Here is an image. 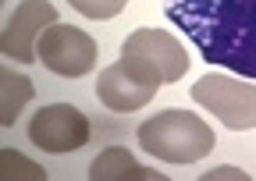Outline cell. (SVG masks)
Masks as SVG:
<instances>
[{"label":"cell","instance_id":"6da1fadb","mask_svg":"<svg viewBox=\"0 0 256 181\" xmlns=\"http://www.w3.org/2000/svg\"><path fill=\"white\" fill-rule=\"evenodd\" d=\"M164 11L203 60L256 78V0H168Z\"/></svg>","mask_w":256,"mask_h":181},{"label":"cell","instance_id":"7a4b0ae2","mask_svg":"<svg viewBox=\"0 0 256 181\" xmlns=\"http://www.w3.org/2000/svg\"><path fill=\"white\" fill-rule=\"evenodd\" d=\"M139 146L164 164H196L214 149V128L200 114L188 110H160L139 125Z\"/></svg>","mask_w":256,"mask_h":181},{"label":"cell","instance_id":"3957f363","mask_svg":"<svg viewBox=\"0 0 256 181\" xmlns=\"http://www.w3.org/2000/svg\"><path fill=\"white\" fill-rule=\"evenodd\" d=\"M121 60L146 82H178L188 71V53L185 46L164 32V28H136L132 36L121 43Z\"/></svg>","mask_w":256,"mask_h":181},{"label":"cell","instance_id":"277c9868","mask_svg":"<svg viewBox=\"0 0 256 181\" xmlns=\"http://www.w3.org/2000/svg\"><path fill=\"white\" fill-rule=\"evenodd\" d=\"M192 100L203 110H210L224 128L232 132H249L256 128V82H242L232 75H203L188 89Z\"/></svg>","mask_w":256,"mask_h":181},{"label":"cell","instance_id":"5b68a950","mask_svg":"<svg viewBox=\"0 0 256 181\" xmlns=\"http://www.w3.org/2000/svg\"><path fill=\"white\" fill-rule=\"evenodd\" d=\"M96 39L89 32L75 25H50L46 32L40 36V46H36V57L43 60V68L60 75V78H82L86 71H92L96 64Z\"/></svg>","mask_w":256,"mask_h":181},{"label":"cell","instance_id":"8992f818","mask_svg":"<svg viewBox=\"0 0 256 181\" xmlns=\"http://www.w3.org/2000/svg\"><path fill=\"white\" fill-rule=\"evenodd\" d=\"M28 142L40 146L43 153H54V157L75 153V149H82L89 142V117L72 103H50V107L32 114Z\"/></svg>","mask_w":256,"mask_h":181},{"label":"cell","instance_id":"52a82bcc","mask_svg":"<svg viewBox=\"0 0 256 181\" xmlns=\"http://www.w3.org/2000/svg\"><path fill=\"white\" fill-rule=\"evenodd\" d=\"M50 25H57V7L50 0H22L4 28V36H0V53L11 60H22V64L36 60L40 36Z\"/></svg>","mask_w":256,"mask_h":181},{"label":"cell","instance_id":"ba28073f","mask_svg":"<svg viewBox=\"0 0 256 181\" xmlns=\"http://www.w3.org/2000/svg\"><path fill=\"white\" fill-rule=\"evenodd\" d=\"M156 82H146L142 75H136L132 68L118 60V64L104 68L100 71V82H96V96L107 110H118V114H128V110H139L146 107L153 96H156Z\"/></svg>","mask_w":256,"mask_h":181},{"label":"cell","instance_id":"9c48e42d","mask_svg":"<svg viewBox=\"0 0 256 181\" xmlns=\"http://www.w3.org/2000/svg\"><path fill=\"white\" fill-rule=\"evenodd\" d=\"M89 178H92V181H160L156 171L142 167V164L128 153V149H121V146L104 149V153L89 164Z\"/></svg>","mask_w":256,"mask_h":181},{"label":"cell","instance_id":"30bf717a","mask_svg":"<svg viewBox=\"0 0 256 181\" xmlns=\"http://www.w3.org/2000/svg\"><path fill=\"white\" fill-rule=\"evenodd\" d=\"M32 96H36L32 78H25V75L11 71V68H0V125L11 128L18 121V114H22V107Z\"/></svg>","mask_w":256,"mask_h":181},{"label":"cell","instance_id":"8fae6325","mask_svg":"<svg viewBox=\"0 0 256 181\" xmlns=\"http://www.w3.org/2000/svg\"><path fill=\"white\" fill-rule=\"evenodd\" d=\"M0 178H4V181H14V178H22V181H43L46 171L40 164H32L28 157L14 153V149H4V153H0Z\"/></svg>","mask_w":256,"mask_h":181},{"label":"cell","instance_id":"7c38bea8","mask_svg":"<svg viewBox=\"0 0 256 181\" xmlns=\"http://www.w3.org/2000/svg\"><path fill=\"white\" fill-rule=\"evenodd\" d=\"M124 4H128V0H68L72 11H78V14L92 18V21H107V18L121 14Z\"/></svg>","mask_w":256,"mask_h":181},{"label":"cell","instance_id":"4fadbf2b","mask_svg":"<svg viewBox=\"0 0 256 181\" xmlns=\"http://www.w3.org/2000/svg\"><path fill=\"white\" fill-rule=\"evenodd\" d=\"M210 178H246V174H242V171H235V167H217Z\"/></svg>","mask_w":256,"mask_h":181}]
</instances>
